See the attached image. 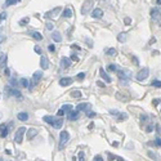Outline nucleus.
<instances>
[{"label": "nucleus", "instance_id": "nucleus-44", "mask_svg": "<svg viewBox=\"0 0 161 161\" xmlns=\"http://www.w3.org/2000/svg\"><path fill=\"white\" fill-rule=\"evenodd\" d=\"M86 116L88 118H90V119H93L94 116H95V112H92V111H88L86 112Z\"/></svg>", "mask_w": 161, "mask_h": 161}, {"label": "nucleus", "instance_id": "nucleus-53", "mask_svg": "<svg viewBox=\"0 0 161 161\" xmlns=\"http://www.w3.org/2000/svg\"><path fill=\"white\" fill-rule=\"evenodd\" d=\"M4 74H5L7 76H11V71H9V68H4Z\"/></svg>", "mask_w": 161, "mask_h": 161}, {"label": "nucleus", "instance_id": "nucleus-45", "mask_svg": "<svg viewBox=\"0 0 161 161\" xmlns=\"http://www.w3.org/2000/svg\"><path fill=\"white\" fill-rule=\"evenodd\" d=\"M71 60H72V61H75V62L79 61V57H77L76 53H72V54H71Z\"/></svg>", "mask_w": 161, "mask_h": 161}, {"label": "nucleus", "instance_id": "nucleus-22", "mask_svg": "<svg viewBox=\"0 0 161 161\" xmlns=\"http://www.w3.org/2000/svg\"><path fill=\"white\" fill-rule=\"evenodd\" d=\"M148 157H151L153 161H160V156L155 151H148Z\"/></svg>", "mask_w": 161, "mask_h": 161}, {"label": "nucleus", "instance_id": "nucleus-15", "mask_svg": "<svg viewBox=\"0 0 161 161\" xmlns=\"http://www.w3.org/2000/svg\"><path fill=\"white\" fill-rule=\"evenodd\" d=\"M92 17H94V18H102L103 17V11L99 8H95L93 12H92Z\"/></svg>", "mask_w": 161, "mask_h": 161}, {"label": "nucleus", "instance_id": "nucleus-17", "mask_svg": "<svg viewBox=\"0 0 161 161\" xmlns=\"http://www.w3.org/2000/svg\"><path fill=\"white\" fill-rule=\"evenodd\" d=\"M62 125H63V120H62V118H56V120H54V124H53V128H56V129H61L62 128Z\"/></svg>", "mask_w": 161, "mask_h": 161}, {"label": "nucleus", "instance_id": "nucleus-58", "mask_svg": "<svg viewBox=\"0 0 161 161\" xmlns=\"http://www.w3.org/2000/svg\"><path fill=\"white\" fill-rule=\"evenodd\" d=\"M4 40H5V36H3V35H0V43H3Z\"/></svg>", "mask_w": 161, "mask_h": 161}, {"label": "nucleus", "instance_id": "nucleus-39", "mask_svg": "<svg viewBox=\"0 0 161 161\" xmlns=\"http://www.w3.org/2000/svg\"><path fill=\"white\" fill-rule=\"evenodd\" d=\"M45 28H47L48 31H52L53 28H54V25H53L52 22H47V25H45Z\"/></svg>", "mask_w": 161, "mask_h": 161}, {"label": "nucleus", "instance_id": "nucleus-59", "mask_svg": "<svg viewBox=\"0 0 161 161\" xmlns=\"http://www.w3.org/2000/svg\"><path fill=\"white\" fill-rule=\"evenodd\" d=\"M3 58H4V54H3L2 52H0V62H2V60H3Z\"/></svg>", "mask_w": 161, "mask_h": 161}, {"label": "nucleus", "instance_id": "nucleus-62", "mask_svg": "<svg viewBox=\"0 0 161 161\" xmlns=\"http://www.w3.org/2000/svg\"><path fill=\"white\" fill-rule=\"evenodd\" d=\"M0 161H4V160H3V159H0Z\"/></svg>", "mask_w": 161, "mask_h": 161}, {"label": "nucleus", "instance_id": "nucleus-42", "mask_svg": "<svg viewBox=\"0 0 161 161\" xmlns=\"http://www.w3.org/2000/svg\"><path fill=\"white\" fill-rule=\"evenodd\" d=\"M11 85L14 86V88H17L18 86V81L16 79H11Z\"/></svg>", "mask_w": 161, "mask_h": 161}, {"label": "nucleus", "instance_id": "nucleus-56", "mask_svg": "<svg viewBox=\"0 0 161 161\" xmlns=\"http://www.w3.org/2000/svg\"><path fill=\"white\" fill-rule=\"evenodd\" d=\"M2 18H3V21L7 18V13H5V12H3V13H2Z\"/></svg>", "mask_w": 161, "mask_h": 161}, {"label": "nucleus", "instance_id": "nucleus-10", "mask_svg": "<svg viewBox=\"0 0 161 161\" xmlns=\"http://www.w3.org/2000/svg\"><path fill=\"white\" fill-rule=\"evenodd\" d=\"M70 65H71V62H70V60H68L67 57H62L61 58V67L63 68V70L70 68Z\"/></svg>", "mask_w": 161, "mask_h": 161}, {"label": "nucleus", "instance_id": "nucleus-34", "mask_svg": "<svg viewBox=\"0 0 161 161\" xmlns=\"http://www.w3.org/2000/svg\"><path fill=\"white\" fill-rule=\"evenodd\" d=\"M12 95L17 97V98H22V94H21V92H19V90H17V89H12Z\"/></svg>", "mask_w": 161, "mask_h": 161}, {"label": "nucleus", "instance_id": "nucleus-9", "mask_svg": "<svg viewBox=\"0 0 161 161\" xmlns=\"http://www.w3.org/2000/svg\"><path fill=\"white\" fill-rule=\"evenodd\" d=\"M151 17L153 19H159L161 17V9L160 8H152L151 9Z\"/></svg>", "mask_w": 161, "mask_h": 161}, {"label": "nucleus", "instance_id": "nucleus-20", "mask_svg": "<svg viewBox=\"0 0 161 161\" xmlns=\"http://www.w3.org/2000/svg\"><path fill=\"white\" fill-rule=\"evenodd\" d=\"M52 39H53V40H54L56 43H61V41H62V35H61V34L58 32V31H54V32L52 34Z\"/></svg>", "mask_w": 161, "mask_h": 161}, {"label": "nucleus", "instance_id": "nucleus-29", "mask_svg": "<svg viewBox=\"0 0 161 161\" xmlns=\"http://www.w3.org/2000/svg\"><path fill=\"white\" fill-rule=\"evenodd\" d=\"M116 119H118V121H124V120L128 119V115L124 114V112H120V114L118 115V118H116Z\"/></svg>", "mask_w": 161, "mask_h": 161}, {"label": "nucleus", "instance_id": "nucleus-18", "mask_svg": "<svg viewBox=\"0 0 161 161\" xmlns=\"http://www.w3.org/2000/svg\"><path fill=\"white\" fill-rule=\"evenodd\" d=\"M62 17L63 18H71L72 17V11L70 8H65L62 11Z\"/></svg>", "mask_w": 161, "mask_h": 161}, {"label": "nucleus", "instance_id": "nucleus-23", "mask_svg": "<svg viewBox=\"0 0 161 161\" xmlns=\"http://www.w3.org/2000/svg\"><path fill=\"white\" fill-rule=\"evenodd\" d=\"M116 98H118L119 101H121V102H126L129 99V97L126 94H124V93H116Z\"/></svg>", "mask_w": 161, "mask_h": 161}, {"label": "nucleus", "instance_id": "nucleus-12", "mask_svg": "<svg viewBox=\"0 0 161 161\" xmlns=\"http://www.w3.org/2000/svg\"><path fill=\"white\" fill-rule=\"evenodd\" d=\"M40 67L43 68V70H48V67H49V62H48V58L41 56L40 58Z\"/></svg>", "mask_w": 161, "mask_h": 161}, {"label": "nucleus", "instance_id": "nucleus-7", "mask_svg": "<svg viewBox=\"0 0 161 161\" xmlns=\"http://www.w3.org/2000/svg\"><path fill=\"white\" fill-rule=\"evenodd\" d=\"M72 82H74V79H72V77H62V79H60L61 86H68V85H71Z\"/></svg>", "mask_w": 161, "mask_h": 161}, {"label": "nucleus", "instance_id": "nucleus-48", "mask_svg": "<svg viewBox=\"0 0 161 161\" xmlns=\"http://www.w3.org/2000/svg\"><path fill=\"white\" fill-rule=\"evenodd\" d=\"M34 50H35V53H37V54H41V48L40 47H35V48H34Z\"/></svg>", "mask_w": 161, "mask_h": 161}, {"label": "nucleus", "instance_id": "nucleus-50", "mask_svg": "<svg viewBox=\"0 0 161 161\" xmlns=\"http://www.w3.org/2000/svg\"><path fill=\"white\" fill-rule=\"evenodd\" d=\"M124 23H125V25H130V23H131V19H130L129 17H125V18H124Z\"/></svg>", "mask_w": 161, "mask_h": 161}, {"label": "nucleus", "instance_id": "nucleus-32", "mask_svg": "<svg viewBox=\"0 0 161 161\" xmlns=\"http://www.w3.org/2000/svg\"><path fill=\"white\" fill-rule=\"evenodd\" d=\"M71 97H74V98H81V92H80V90H74V92H71Z\"/></svg>", "mask_w": 161, "mask_h": 161}, {"label": "nucleus", "instance_id": "nucleus-25", "mask_svg": "<svg viewBox=\"0 0 161 161\" xmlns=\"http://www.w3.org/2000/svg\"><path fill=\"white\" fill-rule=\"evenodd\" d=\"M126 36H128V34H126V32H121V34L118 35V40L120 43H125L126 41Z\"/></svg>", "mask_w": 161, "mask_h": 161}, {"label": "nucleus", "instance_id": "nucleus-4", "mask_svg": "<svg viewBox=\"0 0 161 161\" xmlns=\"http://www.w3.org/2000/svg\"><path fill=\"white\" fill-rule=\"evenodd\" d=\"M68 140H70V134L67 133V131H61V134H60V146L58 147L60 148H63L66 146V143H68Z\"/></svg>", "mask_w": 161, "mask_h": 161}, {"label": "nucleus", "instance_id": "nucleus-31", "mask_svg": "<svg viewBox=\"0 0 161 161\" xmlns=\"http://www.w3.org/2000/svg\"><path fill=\"white\" fill-rule=\"evenodd\" d=\"M105 53L107 56H116V53H118V52H116V49H114V48H110V49H106Z\"/></svg>", "mask_w": 161, "mask_h": 161}, {"label": "nucleus", "instance_id": "nucleus-28", "mask_svg": "<svg viewBox=\"0 0 161 161\" xmlns=\"http://www.w3.org/2000/svg\"><path fill=\"white\" fill-rule=\"evenodd\" d=\"M19 84H21V86H23V88H30V81L27 79H21Z\"/></svg>", "mask_w": 161, "mask_h": 161}, {"label": "nucleus", "instance_id": "nucleus-60", "mask_svg": "<svg viewBox=\"0 0 161 161\" xmlns=\"http://www.w3.org/2000/svg\"><path fill=\"white\" fill-rule=\"evenodd\" d=\"M156 3H157V5H161V0H156Z\"/></svg>", "mask_w": 161, "mask_h": 161}, {"label": "nucleus", "instance_id": "nucleus-54", "mask_svg": "<svg viewBox=\"0 0 161 161\" xmlns=\"http://www.w3.org/2000/svg\"><path fill=\"white\" fill-rule=\"evenodd\" d=\"M97 85H98V86H101V88H105V82L103 81H97Z\"/></svg>", "mask_w": 161, "mask_h": 161}, {"label": "nucleus", "instance_id": "nucleus-8", "mask_svg": "<svg viewBox=\"0 0 161 161\" xmlns=\"http://www.w3.org/2000/svg\"><path fill=\"white\" fill-rule=\"evenodd\" d=\"M92 108V105L90 103H79L76 106V111H89Z\"/></svg>", "mask_w": 161, "mask_h": 161}, {"label": "nucleus", "instance_id": "nucleus-37", "mask_svg": "<svg viewBox=\"0 0 161 161\" xmlns=\"http://www.w3.org/2000/svg\"><path fill=\"white\" fill-rule=\"evenodd\" d=\"M151 85L155 88H161V81L160 80H152L151 81Z\"/></svg>", "mask_w": 161, "mask_h": 161}, {"label": "nucleus", "instance_id": "nucleus-40", "mask_svg": "<svg viewBox=\"0 0 161 161\" xmlns=\"http://www.w3.org/2000/svg\"><path fill=\"white\" fill-rule=\"evenodd\" d=\"M5 66H7V57L4 56V58L2 60V62H0V67H2V68H5Z\"/></svg>", "mask_w": 161, "mask_h": 161}, {"label": "nucleus", "instance_id": "nucleus-21", "mask_svg": "<svg viewBox=\"0 0 161 161\" xmlns=\"http://www.w3.org/2000/svg\"><path fill=\"white\" fill-rule=\"evenodd\" d=\"M17 119L19 121H27L28 120V114L27 112H19V114L17 115Z\"/></svg>", "mask_w": 161, "mask_h": 161}, {"label": "nucleus", "instance_id": "nucleus-6", "mask_svg": "<svg viewBox=\"0 0 161 161\" xmlns=\"http://www.w3.org/2000/svg\"><path fill=\"white\" fill-rule=\"evenodd\" d=\"M92 5H93V0H86V2L84 3V5H82L81 8V14H88L89 13V11L92 9Z\"/></svg>", "mask_w": 161, "mask_h": 161}, {"label": "nucleus", "instance_id": "nucleus-51", "mask_svg": "<svg viewBox=\"0 0 161 161\" xmlns=\"http://www.w3.org/2000/svg\"><path fill=\"white\" fill-rule=\"evenodd\" d=\"M48 49H49V52H54L56 50V48H54V45H53V44H50V45H48Z\"/></svg>", "mask_w": 161, "mask_h": 161}, {"label": "nucleus", "instance_id": "nucleus-52", "mask_svg": "<svg viewBox=\"0 0 161 161\" xmlns=\"http://www.w3.org/2000/svg\"><path fill=\"white\" fill-rule=\"evenodd\" d=\"M71 48H72V49H75V50H80V47L77 45V44H72Z\"/></svg>", "mask_w": 161, "mask_h": 161}, {"label": "nucleus", "instance_id": "nucleus-5", "mask_svg": "<svg viewBox=\"0 0 161 161\" xmlns=\"http://www.w3.org/2000/svg\"><path fill=\"white\" fill-rule=\"evenodd\" d=\"M61 12H62V8H61V7H56V8H53L52 11L47 12L45 17H47V18H57L58 14H60Z\"/></svg>", "mask_w": 161, "mask_h": 161}, {"label": "nucleus", "instance_id": "nucleus-26", "mask_svg": "<svg viewBox=\"0 0 161 161\" xmlns=\"http://www.w3.org/2000/svg\"><path fill=\"white\" fill-rule=\"evenodd\" d=\"M41 77H43V71H35V72H34V75H32V79L34 80H39V79H41Z\"/></svg>", "mask_w": 161, "mask_h": 161}, {"label": "nucleus", "instance_id": "nucleus-24", "mask_svg": "<svg viewBox=\"0 0 161 161\" xmlns=\"http://www.w3.org/2000/svg\"><path fill=\"white\" fill-rule=\"evenodd\" d=\"M72 108H74V107H72V105H70V103H68V105H63V106H62V110L65 111L67 115L70 114V112H72V111H74Z\"/></svg>", "mask_w": 161, "mask_h": 161}, {"label": "nucleus", "instance_id": "nucleus-55", "mask_svg": "<svg viewBox=\"0 0 161 161\" xmlns=\"http://www.w3.org/2000/svg\"><path fill=\"white\" fill-rule=\"evenodd\" d=\"M131 60H133L134 65H138V60H137V57H135V56H133V57H131Z\"/></svg>", "mask_w": 161, "mask_h": 161}, {"label": "nucleus", "instance_id": "nucleus-61", "mask_svg": "<svg viewBox=\"0 0 161 161\" xmlns=\"http://www.w3.org/2000/svg\"><path fill=\"white\" fill-rule=\"evenodd\" d=\"M3 21V18H2V13H0V22H2Z\"/></svg>", "mask_w": 161, "mask_h": 161}, {"label": "nucleus", "instance_id": "nucleus-3", "mask_svg": "<svg viewBox=\"0 0 161 161\" xmlns=\"http://www.w3.org/2000/svg\"><path fill=\"white\" fill-rule=\"evenodd\" d=\"M148 75H150V70H148L147 67H144V68H140V70L138 71V74H137L135 79L138 80V81H143V80L147 79Z\"/></svg>", "mask_w": 161, "mask_h": 161}, {"label": "nucleus", "instance_id": "nucleus-33", "mask_svg": "<svg viewBox=\"0 0 161 161\" xmlns=\"http://www.w3.org/2000/svg\"><path fill=\"white\" fill-rule=\"evenodd\" d=\"M19 2H21V0H7L4 5H5V7H9V5H13V4H17V3H19Z\"/></svg>", "mask_w": 161, "mask_h": 161}, {"label": "nucleus", "instance_id": "nucleus-46", "mask_svg": "<svg viewBox=\"0 0 161 161\" xmlns=\"http://www.w3.org/2000/svg\"><path fill=\"white\" fill-rule=\"evenodd\" d=\"M93 161H103V157H102L101 155H95L94 159H93Z\"/></svg>", "mask_w": 161, "mask_h": 161}, {"label": "nucleus", "instance_id": "nucleus-27", "mask_svg": "<svg viewBox=\"0 0 161 161\" xmlns=\"http://www.w3.org/2000/svg\"><path fill=\"white\" fill-rule=\"evenodd\" d=\"M31 35H32V37L35 39V40H37V41H41V40H43V35H41L40 32H36V31H35V32H32Z\"/></svg>", "mask_w": 161, "mask_h": 161}, {"label": "nucleus", "instance_id": "nucleus-41", "mask_svg": "<svg viewBox=\"0 0 161 161\" xmlns=\"http://www.w3.org/2000/svg\"><path fill=\"white\" fill-rule=\"evenodd\" d=\"M77 161H85L84 152H79V156H77Z\"/></svg>", "mask_w": 161, "mask_h": 161}, {"label": "nucleus", "instance_id": "nucleus-47", "mask_svg": "<svg viewBox=\"0 0 161 161\" xmlns=\"http://www.w3.org/2000/svg\"><path fill=\"white\" fill-rule=\"evenodd\" d=\"M65 114H66V112L61 108V110H58V114H57V116H58V118H62V116L65 115Z\"/></svg>", "mask_w": 161, "mask_h": 161}, {"label": "nucleus", "instance_id": "nucleus-11", "mask_svg": "<svg viewBox=\"0 0 161 161\" xmlns=\"http://www.w3.org/2000/svg\"><path fill=\"white\" fill-rule=\"evenodd\" d=\"M99 75H101V77H102V79H103L106 82H111V81H112V79L110 77V75L107 74V72L103 70V68H99Z\"/></svg>", "mask_w": 161, "mask_h": 161}, {"label": "nucleus", "instance_id": "nucleus-2", "mask_svg": "<svg viewBox=\"0 0 161 161\" xmlns=\"http://www.w3.org/2000/svg\"><path fill=\"white\" fill-rule=\"evenodd\" d=\"M26 133V128L25 126H21V128H18L16 130V134H14V142L16 143H22V140H23V135H25Z\"/></svg>", "mask_w": 161, "mask_h": 161}, {"label": "nucleus", "instance_id": "nucleus-1", "mask_svg": "<svg viewBox=\"0 0 161 161\" xmlns=\"http://www.w3.org/2000/svg\"><path fill=\"white\" fill-rule=\"evenodd\" d=\"M118 76H119V80L121 81V84L126 85L131 76V72L129 70H120V71H118Z\"/></svg>", "mask_w": 161, "mask_h": 161}, {"label": "nucleus", "instance_id": "nucleus-16", "mask_svg": "<svg viewBox=\"0 0 161 161\" xmlns=\"http://www.w3.org/2000/svg\"><path fill=\"white\" fill-rule=\"evenodd\" d=\"M67 119L71 120V121L77 120V119H79V111H72V112H70V114L67 115Z\"/></svg>", "mask_w": 161, "mask_h": 161}, {"label": "nucleus", "instance_id": "nucleus-49", "mask_svg": "<svg viewBox=\"0 0 161 161\" xmlns=\"http://www.w3.org/2000/svg\"><path fill=\"white\" fill-rule=\"evenodd\" d=\"M108 112H110V114H111V115H115V116H118V115L120 114V112H119L118 110H110Z\"/></svg>", "mask_w": 161, "mask_h": 161}, {"label": "nucleus", "instance_id": "nucleus-38", "mask_svg": "<svg viewBox=\"0 0 161 161\" xmlns=\"http://www.w3.org/2000/svg\"><path fill=\"white\" fill-rule=\"evenodd\" d=\"M152 144L156 146V147H161V138H156L152 142Z\"/></svg>", "mask_w": 161, "mask_h": 161}, {"label": "nucleus", "instance_id": "nucleus-57", "mask_svg": "<svg viewBox=\"0 0 161 161\" xmlns=\"http://www.w3.org/2000/svg\"><path fill=\"white\" fill-rule=\"evenodd\" d=\"M159 103H160V99H155V101H153V105H155V106H157Z\"/></svg>", "mask_w": 161, "mask_h": 161}, {"label": "nucleus", "instance_id": "nucleus-19", "mask_svg": "<svg viewBox=\"0 0 161 161\" xmlns=\"http://www.w3.org/2000/svg\"><path fill=\"white\" fill-rule=\"evenodd\" d=\"M43 120L45 121L47 124H50V125L53 126V124H54V120H56V118H54V116H50V115H47V116H44V118H43Z\"/></svg>", "mask_w": 161, "mask_h": 161}, {"label": "nucleus", "instance_id": "nucleus-30", "mask_svg": "<svg viewBox=\"0 0 161 161\" xmlns=\"http://www.w3.org/2000/svg\"><path fill=\"white\" fill-rule=\"evenodd\" d=\"M107 70H108L110 72H118V66L114 65V63H111V65L107 66Z\"/></svg>", "mask_w": 161, "mask_h": 161}, {"label": "nucleus", "instance_id": "nucleus-35", "mask_svg": "<svg viewBox=\"0 0 161 161\" xmlns=\"http://www.w3.org/2000/svg\"><path fill=\"white\" fill-rule=\"evenodd\" d=\"M153 128L155 126L152 124H148V125H144V130L147 131V133H151V131H153Z\"/></svg>", "mask_w": 161, "mask_h": 161}, {"label": "nucleus", "instance_id": "nucleus-13", "mask_svg": "<svg viewBox=\"0 0 161 161\" xmlns=\"http://www.w3.org/2000/svg\"><path fill=\"white\" fill-rule=\"evenodd\" d=\"M36 135H37V129L31 128L27 130V140H31L34 137H36Z\"/></svg>", "mask_w": 161, "mask_h": 161}, {"label": "nucleus", "instance_id": "nucleus-14", "mask_svg": "<svg viewBox=\"0 0 161 161\" xmlns=\"http://www.w3.org/2000/svg\"><path fill=\"white\" fill-rule=\"evenodd\" d=\"M7 135H8V126H7V124H2L0 125V137L5 138Z\"/></svg>", "mask_w": 161, "mask_h": 161}, {"label": "nucleus", "instance_id": "nucleus-43", "mask_svg": "<svg viewBox=\"0 0 161 161\" xmlns=\"http://www.w3.org/2000/svg\"><path fill=\"white\" fill-rule=\"evenodd\" d=\"M84 77H85V74H84V72H80V74H77L76 79H77V80H82Z\"/></svg>", "mask_w": 161, "mask_h": 161}, {"label": "nucleus", "instance_id": "nucleus-36", "mask_svg": "<svg viewBox=\"0 0 161 161\" xmlns=\"http://www.w3.org/2000/svg\"><path fill=\"white\" fill-rule=\"evenodd\" d=\"M28 22H30V18H28V17H25L23 19H21V21H19V25H21V26H26Z\"/></svg>", "mask_w": 161, "mask_h": 161}]
</instances>
